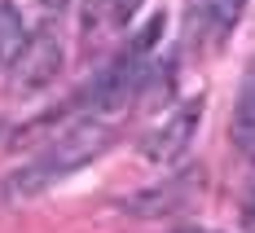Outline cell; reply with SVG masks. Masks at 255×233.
Here are the masks:
<instances>
[{"label":"cell","instance_id":"6da1fadb","mask_svg":"<svg viewBox=\"0 0 255 233\" xmlns=\"http://www.w3.org/2000/svg\"><path fill=\"white\" fill-rule=\"evenodd\" d=\"M115 145V128L106 123V119H88V123H75V128H66L57 141H53L44 154L35 158V163H26L18 167L9 181L0 185V198L4 203H31V198H40V194H49L57 181H66V176H75L84 163H93V158H102L106 150Z\"/></svg>","mask_w":255,"mask_h":233},{"label":"cell","instance_id":"7a4b0ae2","mask_svg":"<svg viewBox=\"0 0 255 233\" xmlns=\"http://www.w3.org/2000/svg\"><path fill=\"white\" fill-rule=\"evenodd\" d=\"M203 185H207L203 163H194V167H176V172H172L167 181L150 185V189H136L132 198H124V211H128V216H136V220H158V216H176V211H185L189 203H198Z\"/></svg>","mask_w":255,"mask_h":233},{"label":"cell","instance_id":"3957f363","mask_svg":"<svg viewBox=\"0 0 255 233\" xmlns=\"http://www.w3.org/2000/svg\"><path fill=\"white\" fill-rule=\"evenodd\" d=\"M203 115H207V97H189L185 106H176L172 119H163L154 132H145L141 158L150 167H172V163H180V158L189 154L198 128H203Z\"/></svg>","mask_w":255,"mask_h":233},{"label":"cell","instance_id":"277c9868","mask_svg":"<svg viewBox=\"0 0 255 233\" xmlns=\"http://www.w3.org/2000/svg\"><path fill=\"white\" fill-rule=\"evenodd\" d=\"M62 62H66L62 35L53 26H40L35 35H26V49L13 62V93L18 97H31V93L49 88L53 79L62 75Z\"/></svg>","mask_w":255,"mask_h":233},{"label":"cell","instance_id":"5b68a950","mask_svg":"<svg viewBox=\"0 0 255 233\" xmlns=\"http://www.w3.org/2000/svg\"><path fill=\"white\" fill-rule=\"evenodd\" d=\"M141 75H145L141 53L128 49V53H119L115 62H106L79 97H84V106H88L93 115H110V110H119V106L132 102V93L141 88Z\"/></svg>","mask_w":255,"mask_h":233},{"label":"cell","instance_id":"8992f818","mask_svg":"<svg viewBox=\"0 0 255 233\" xmlns=\"http://www.w3.org/2000/svg\"><path fill=\"white\" fill-rule=\"evenodd\" d=\"M242 4L247 0H194V35L207 44H225L242 18Z\"/></svg>","mask_w":255,"mask_h":233},{"label":"cell","instance_id":"52a82bcc","mask_svg":"<svg viewBox=\"0 0 255 233\" xmlns=\"http://www.w3.org/2000/svg\"><path fill=\"white\" fill-rule=\"evenodd\" d=\"M229 141L238 154L255 158V57L242 75V88H238V102H233V119H229Z\"/></svg>","mask_w":255,"mask_h":233},{"label":"cell","instance_id":"ba28073f","mask_svg":"<svg viewBox=\"0 0 255 233\" xmlns=\"http://www.w3.org/2000/svg\"><path fill=\"white\" fill-rule=\"evenodd\" d=\"M22 49H26L22 13H18L9 0H0V75L13 71V62H18V53H22Z\"/></svg>","mask_w":255,"mask_h":233},{"label":"cell","instance_id":"9c48e42d","mask_svg":"<svg viewBox=\"0 0 255 233\" xmlns=\"http://www.w3.org/2000/svg\"><path fill=\"white\" fill-rule=\"evenodd\" d=\"M163 26H167V18H163V13H154L150 22H145V26H141V31H136V40H132L128 49H132V53H141V57H145V53H150L154 44L163 40Z\"/></svg>","mask_w":255,"mask_h":233},{"label":"cell","instance_id":"30bf717a","mask_svg":"<svg viewBox=\"0 0 255 233\" xmlns=\"http://www.w3.org/2000/svg\"><path fill=\"white\" fill-rule=\"evenodd\" d=\"M141 4H145V0H110V22H115V26H128L132 18H136Z\"/></svg>","mask_w":255,"mask_h":233},{"label":"cell","instance_id":"8fae6325","mask_svg":"<svg viewBox=\"0 0 255 233\" xmlns=\"http://www.w3.org/2000/svg\"><path fill=\"white\" fill-rule=\"evenodd\" d=\"M242 220H247V233H255V185L247 194V207H242Z\"/></svg>","mask_w":255,"mask_h":233},{"label":"cell","instance_id":"7c38bea8","mask_svg":"<svg viewBox=\"0 0 255 233\" xmlns=\"http://www.w3.org/2000/svg\"><path fill=\"white\" fill-rule=\"evenodd\" d=\"M66 4H71V0H40V9H44V13H62Z\"/></svg>","mask_w":255,"mask_h":233},{"label":"cell","instance_id":"4fadbf2b","mask_svg":"<svg viewBox=\"0 0 255 233\" xmlns=\"http://www.w3.org/2000/svg\"><path fill=\"white\" fill-rule=\"evenodd\" d=\"M176 233H216V229H198V225H185V229H176Z\"/></svg>","mask_w":255,"mask_h":233}]
</instances>
